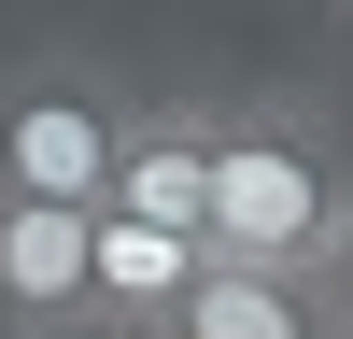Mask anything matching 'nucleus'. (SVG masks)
<instances>
[{
  "label": "nucleus",
  "instance_id": "nucleus-1",
  "mask_svg": "<svg viewBox=\"0 0 353 339\" xmlns=\"http://www.w3.org/2000/svg\"><path fill=\"white\" fill-rule=\"evenodd\" d=\"M212 254L325 282L353 254V141L311 85H241L212 113Z\"/></svg>",
  "mask_w": 353,
  "mask_h": 339
},
{
  "label": "nucleus",
  "instance_id": "nucleus-2",
  "mask_svg": "<svg viewBox=\"0 0 353 339\" xmlns=\"http://www.w3.org/2000/svg\"><path fill=\"white\" fill-rule=\"evenodd\" d=\"M128 113L141 99L99 56H14V71H0V198H71V212H99Z\"/></svg>",
  "mask_w": 353,
  "mask_h": 339
},
{
  "label": "nucleus",
  "instance_id": "nucleus-3",
  "mask_svg": "<svg viewBox=\"0 0 353 339\" xmlns=\"http://www.w3.org/2000/svg\"><path fill=\"white\" fill-rule=\"evenodd\" d=\"M212 85H170V99H141L128 113V141H113V198L99 212H128V226H170V240H198L212 254Z\"/></svg>",
  "mask_w": 353,
  "mask_h": 339
},
{
  "label": "nucleus",
  "instance_id": "nucleus-4",
  "mask_svg": "<svg viewBox=\"0 0 353 339\" xmlns=\"http://www.w3.org/2000/svg\"><path fill=\"white\" fill-rule=\"evenodd\" d=\"M85 282H99V212L0 198V339H99L85 325Z\"/></svg>",
  "mask_w": 353,
  "mask_h": 339
},
{
  "label": "nucleus",
  "instance_id": "nucleus-5",
  "mask_svg": "<svg viewBox=\"0 0 353 339\" xmlns=\"http://www.w3.org/2000/svg\"><path fill=\"white\" fill-rule=\"evenodd\" d=\"M198 269H212L198 240L99 212V282H85V325H99V339H170V311L198 297Z\"/></svg>",
  "mask_w": 353,
  "mask_h": 339
},
{
  "label": "nucleus",
  "instance_id": "nucleus-6",
  "mask_svg": "<svg viewBox=\"0 0 353 339\" xmlns=\"http://www.w3.org/2000/svg\"><path fill=\"white\" fill-rule=\"evenodd\" d=\"M170 339H339V297L297 282V269H241V254H212L198 297L170 311Z\"/></svg>",
  "mask_w": 353,
  "mask_h": 339
},
{
  "label": "nucleus",
  "instance_id": "nucleus-7",
  "mask_svg": "<svg viewBox=\"0 0 353 339\" xmlns=\"http://www.w3.org/2000/svg\"><path fill=\"white\" fill-rule=\"evenodd\" d=\"M325 297H339V339H353V254H339V269H325Z\"/></svg>",
  "mask_w": 353,
  "mask_h": 339
},
{
  "label": "nucleus",
  "instance_id": "nucleus-8",
  "mask_svg": "<svg viewBox=\"0 0 353 339\" xmlns=\"http://www.w3.org/2000/svg\"><path fill=\"white\" fill-rule=\"evenodd\" d=\"M339 14H353V0H339Z\"/></svg>",
  "mask_w": 353,
  "mask_h": 339
}]
</instances>
